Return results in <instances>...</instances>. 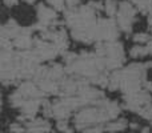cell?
Masks as SVG:
<instances>
[{"mask_svg":"<svg viewBox=\"0 0 152 133\" xmlns=\"http://www.w3.org/2000/svg\"><path fill=\"white\" fill-rule=\"evenodd\" d=\"M10 132H12V133H23L24 128L21 126V124H12V125H10Z\"/></svg>","mask_w":152,"mask_h":133,"instance_id":"5b68a950","label":"cell"},{"mask_svg":"<svg viewBox=\"0 0 152 133\" xmlns=\"http://www.w3.org/2000/svg\"><path fill=\"white\" fill-rule=\"evenodd\" d=\"M150 132H151L150 126H143L142 128V133H150Z\"/></svg>","mask_w":152,"mask_h":133,"instance_id":"52a82bcc","label":"cell"},{"mask_svg":"<svg viewBox=\"0 0 152 133\" xmlns=\"http://www.w3.org/2000/svg\"><path fill=\"white\" fill-rule=\"evenodd\" d=\"M134 40L136 43H148V40H150V36L145 33H137L134 36Z\"/></svg>","mask_w":152,"mask_h":133,"instance_id":"3957f363","label":"cell"},{"mask_svg":"<svg viewBox=\"0 0 152 133\" xmlns=\"http://www.w3.org/2000/svg\"><path fill=\"white\" fill-rule=\"evenodd\" d=\"M128 126V123L123 118L120 120H115V121H111V123H107L105 124V128L104 131L105 132H120L123 129H126Z\"/></svg>","mask_w":152,"mask_h":133,"instance_id":"6da1fadb","label":"cell"},{"mask_svg":"<svg viewBox=\"0 0 152 133\" xmlns=\"http://www.w3.org/2000/svg\"><path fill=\"white\" fill-rule=\"evenodd\" d=\"M4 3L7 5H13V4H16V3H18V0H4Z\"/></svg>","mask_w":152,"mask_h":133,"instance_id":"8992f818","label":"cell"},{"mask_svg":"<svg viewBox=\"0 0 152 133\" xmlns=\"http://www.w3.org/2000/svg\"><path fill=\"white\" fill-rule=\"evenodd\" d=\"M48 3L52 4L53 8H56V9H63L66 0H48Z\"/></svg>","mask_w":152,"mask_h":133,"instance_id":"277c9868","label":"cell"},{"mask_svg":"<svg viewBox=\"0 0 152 133\" xmlns=\"http://www.w3.org/2000/svg\"><path fill=\"white\" fill-rule=\"evenodd\" d=\"M104 8H105V12H107L108 15L112 16L113 13L118 11V4H116L115 1H112V0H107L104 4Z\"/></svg>","mask_w":152,"mask_h":133,"instance_id":"7a4b0ae2","label":"cell"},{"mask_svg":"<svg viewBox=\"0 0 152 133\" xmlns=\"http://www.w3.org/2000/svg\"><path fill=\"white\" fill-rule=\"evenodd\" d=\"M151 123H152V120H151Z\"/></svg>","mask_w":152,"mask_h":133,"instance_id":"ba28073f","label":"cell"}]
</instances>
